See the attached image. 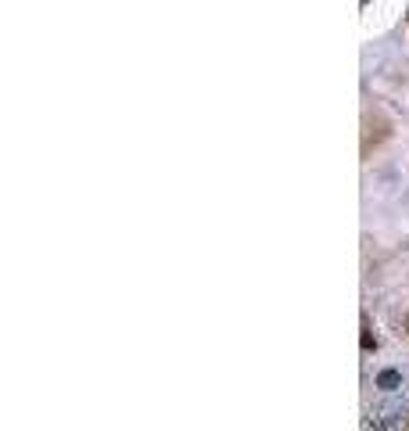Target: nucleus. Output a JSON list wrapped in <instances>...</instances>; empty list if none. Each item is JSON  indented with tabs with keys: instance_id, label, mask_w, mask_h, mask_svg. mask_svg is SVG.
<instances>
[{
	"instance_id": "nucleus-1",
	"label": "nucleus",
	"mask_w": 409,
	"mask_h": 431,
	"mask_svg": "<svg viewBox=\"0 0 409 431\" xmlns=\"http://www.w3.org/2000/svg\"><path fill=\"white\" fill-rule=\"evenodd\" d=\"M377 388L381 392H398L402 388V374L398 370H381L377 374Z\"/></svg>"
},
{
	"instance_id": "nucleus-2",
	"label": "nucleus",
	"mask_w": 409,
	"mask_h": 431,
	"mask_svg": "<svg viewBox=\"0 0 409 431\" xmlns=\"http://www.w3.org/2000/svg\"><path fill=\"white\" fill-rule=\"evenodd\" d=\"M359 345H363V352H377V335H374V328H370V320L363 316V338H359Z\"/></svg>"
},
{
	"instance_id": "nucleus-3",
	"label": "nucleus",
	"mask_w": 409,
	"mask_h": 431,
	"mask_svg": "<svg viewBox=\"0 0 409 431\" xmlns=\"http://www.w3.org/2000/svg\"><path fill=\"white\" fill-rule=\"evenodd\" d=\"M398 335L409 338V313H402V320H398Z\"/></svg>"
},
{
	"instance_id": "nucleus-4",
	"label": "nucleus",
	"mask_w": 409,
	"mask_h": 431,
	"mask_svg": "<svg viewBox=\"0 0 409 431\" xmlns=\"http://www.w3.org/2000/svg\"><path fill=\"white\" fill-rule=\"evenodd\" d=\"M363 431H384V424L374 417V420H366V424H363Z\"/></svg>"
}]
</instances>
